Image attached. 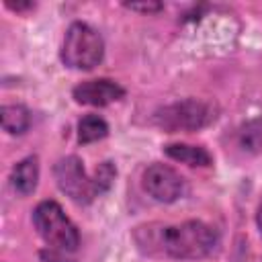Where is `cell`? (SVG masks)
<instances>
[{
    "label": "cell",
    "instance_id": "8992f818",
    "mask_svg": "<svg viewBox=\"0 0 262 262\" xmlns=\"http://www.w3.org/2000/svg\"><path fill=\"white\" fill-rule=\"evenodd\" d=\"M145 192L160 203H174L184 192V178L168 164H149L143 172Z\"/></svg>",
    "mask_w": 262,
    "mask_h": 262
},
{
    "label": "cell",
    "instance_id": "9a60e30c",
    "mask_svg": "<svg viewBox=\"0 0 262 262\" xmlns=\"http://www.w3.org/2000/svg\"><path fill=\"white\" fill-rule=\"evenodd\" d=\"M256 223H258V229H260V235H262V203H260L258 213H256Z\"/></svg>",
    "mask_w": 262,
    "mask_h": 262
},
{
    "label": "cell",
    "instance_id": "ba28073f",
    "mask_svg": "<svg viewBox=\"0 0 262 262\" xmlns=\"http://www.w3.org/2000/svg\"><path fill=\"white\" fill-rule=\"evenodd\" d=\"M37 180H39V160H37V156H29V158L20 160L10 172V184L23 196L31 194L37 188Z\"/></svg>",
    "mask_w": 262,
    "mask_h": 262
},
{
    "label": "cell",
    "instance_id": "7a4b0ae2",
    "mask_svg": "<svg viewBox=\"0 0 262 262\" xmlns=\"http://www.w3.org/2000/svg\"><path fill=\"white\" fill-rule=\"evenodd\" d=\"M53 176L57 180V186L78 205L92 203L98 194L106 192L117 176V168L113 162H102L92 176L86 174L82 160L78 156H66L57 160L53 166Z\"/></svg>",
    "mask_w": 262,
    "mask_h": 262
},
{
    "label": "cell",
    "instance_id": "7c38bea8",
    "mask_svg": "<svg viewBox=\"0 0 262 262\" xmlns=\"http://www.w3.org/2000/svg\"><path fill=\"white\" fill-rule=\"evenodd\" d=\"M125 6L131 8V10H135V12H145V14H154V12H158V10L164 8L162 2H127Z\"/></svg>",
    "mask_w": 262,
    "mask_h": 262
},
{
    "label": "cell",
    "instance_id": "5bb4252c",
    "mask_svg": "<svg viewBox=\"0 0 262 262\" xmlns=\"http://www.w3.org/2000/svg\"><path fill=\"white\" fill-rule=\"evenodd\" d=\"M246 129H248V137H254V135H262V127H260V129H258V131H256V133H252V131H250V125H248V127H246ZM260 143H262V139H258V141H256V143H250V141H246V135H244V137H242V145H244V149H246V147H248V145H250V147H254V149H256V147H258V145H260Z\"/></svg>",
    "mask_w": 262,
    "mask_h": 262
},
{
    "label": "cell",
    "instance_id": "4fadbf2b",
    "mask_svg": "<svg viewBox=\"0 0 262 262\" xmlns=\"http://www.w3.org/2000/svg\"><path fill=\"white\" fill-rule=\"evenodd\" d=\"M6 6H8L10 10L23 12V10H33V8H35V2H10V0H6Z\"/></svg>",
    "mask_w": 262,
    "mask_h": 262
},
{
    "label": "cell",
    "instance_id": "9c48e42d",
    "mask_svg": "<svg viewBox=\"0 0 262 262\" xmlns=\"http://www.w3.org/2000/svg\"><path fill=\"white\" fill-rule=\"evenodd\" d=\"M164 154L176 162H182L186 166H211L213 158L211 154L201 145H188V143H170L164 147Z\"/></svg>",
    "mask_w": 262,
    "mask_h": 262
},
{
    "label": "cell",
    "instance_id": "6da1fadb",
    "mask_svg": "<svg viewBox=\"0 0 262 262\" xmlns=\"http://www.w3.org/2000/svg\"><path fill=\"white\" fill-rule=\"evenodd\" d=\"M139 250L162 254L174 260H199L213 254L219 246V233L209 223L190 219L176 225L149 223L133 233Z\"/></svg>",
    "mask_w": 262,
    "mask_h": 262
},
{
    "label": "cell",
    "instance_id": "52a82bcc",
    "mask_svg": "<svg viewBox=\"0 0 262 262\" xmlns=\"http://www.w3.org/2000/svg\"><path fill=\"white\" fill-rule=\"evenodd\" d=\"M72 96L78 104H86V106H106L119 98L125 96V88L121 84H117L115 80L108 78H98V80H86L80 82L74 90Z\"/></svg>",
    "mask_w": 262,
    "mask_h": 262
},
{
    "label": "cell",
    "instance_id": "8fae6325",
    "mask_svg": "<svg viewBox=\"0 0 262 262\" xmlns=\"http://www.w3.org/2000/svg\"><path fill=\"white\" fill-rule=\"evenodd\" d=\"M108 135V123L98 115H86L78 121V141L80 143H94Z\"/></svg>",
    "mask_w": 262,
    "mask_h": 262
},
{
    "label": "cell",
    "instance_id": "5b68a950",
    "mask_svg": "<svg viewBox=\"0 0 262 262\" xmlns=\"http://www.w3.org/2000/svg\"><path fill=\"white\" fill-rule=\"evenodd\" d=\"M217 119V111L211 102L196 100V98H186L178 100L172 104H166L154 113V123L168 131H196L207 125H211Z\"/></svg>",
    "mask_w": 262,
    "mask_h": 262
},
{
    "label": "cell",
    "instance_id": "3957f363",
    "mask_svg": "<svg viewBox=\"0 0 262 262\" xmlns=\"http://www.w3.org/2000/svg\"><path fill=\"white\" fill-rule=\"evenodd\" d=\"M33 225L43 242L59 252H74L80 246L78 227L63 213L59 203L41 201L33 211Z\"/></svg>",
    "mask_w": 262,
    "mask_h": 262
},
{
    "label": "cell",
    "instance_id": "30bf717a",
    "mask_svg": "<svg viewBox=\"0 0 262 262\" xmlns=\"http://www.w3.org/2000/svg\"><path fill=\"white\" fill-rule=\"evenodd\" d=\"M2 129L10 135H20L31 127V113L23 104H4L0 108Z\"/></svg>",
    "mask_w": 262,
    "mask_h": 262
},
{
    "label": "cell",
    "instance_id": "277c9868",
    "mask_svg": "<svg viewBox=\"0 0 262 262\" xmlns=\"http://www.w3.org/2000/svg\"><path fill=\"white\" fill-rule=\"evenodd\" d=\"M104 41L96 29L86 23H72L61 45V61L74 70H92L102 61Z\"/></svg>",
    "mask_w": 262,
    "mask_h": 262
}]
</instances>
